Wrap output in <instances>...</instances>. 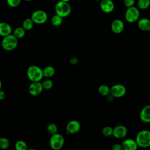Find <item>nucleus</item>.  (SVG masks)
Masks as SVG:
<instances>
[{
    "instance_id": "obj_1",
    "label": "nucleus",
    "mask_w": 150,
    "mask_h": 150,
    "mask_svg": "<svg viewBox=\"0 0 150 150\" xmlns=\"http://www.w3.org/2000/svg\"><path fill=\"white\" fill-rule=\"evenodd\" d=\"M138 147L145 148L150 146V131L142 129L139 131L135 137Z\"/></svg>"
},
{
    "instance_id": "obj_2",
    "label": "nucleus",
    "mask_w": 150,
    "mask_h": 150,
    "mask_svg": "<svg viewBox=\"0 0 150 150\" xmlns=\"http://www.w3.org/2000/svg\"><path fill=\"white\" fill-rule=\"evenodd\" d=\"M28 78L32 81H40L43 76V69L36 65L30 66L26 70Z\"/></svg>"
},
{
    "instance_id": "obj_3",
    "label": "nucleus",
    "mask_w": 150,
    "mask_h": 150,
    "mask_svg": "<svg viewBox=\"0 0 150 150\" xmlns=\"http://www.w3.org/2000/svg\"><path fill=\"white\" fill-rule=\"evenodd\" d=\"M56 14L62 17L63 18L68 16L71 11V8L68 2L59 1L55 5Z\"/></svg>"
},
{
    "instance_id": "obj_4",
    "label": "nucleus",
    "mask_w": 150,
    "mask_h": 150,
    "mask_svg": "<svg viewBox=\"0 0 150 150\" xmlns=\"http://www.w3.org/2000/svg\"><path fill=\"white\" fill-rule=\"evenodd\" d=\"M18 43V39L11 33L8 36L3 37L1 45L4 50L6 51H11L17 47Z\"/></svg>"
},
{
    "instance_id": "obj_5",
    "label": "nucleus",
    "mask_w": 150,
    "mask_h": 150,
    "mask_svg": "<svg viewBox=\"0 0 150 150\" xmlns=\"http://www.w3.org/2000/svg\"><path fill=\"white\" fill-rule=\"evenodd\" d=\"M139 16L140 12L138 8H137L135 6L127 8L124 17L126 21L128 23H134L138 21Z\"/></svg>"
},
{
    "instance_id": "obj_6",
    "label": "nucleus",
    "mask_w": 150,
    "mask_h": 150,
    "mask_svg": "<svg viewBox=\"0 0 150 150\" xmlns=\"http://www.w3.org/2000/svg\"><path fill=\"white\" fill-rule=\"evenodd\" d=\"M64 138L63 136L57 132L51 135L49 139V145L53 150H59L64 145Z\"/></svg>"
},
{
    "instance_id": "obj_7",
    "label": "nucleus",
    "mask_w": 150,
    "mask_h": 150,
    "mask_svg": "<svg viewBox=\"0 0 150 150\" xmlns=\"http://www.w3.org/2000/svg\"><path fill=\"white\" fill-rule=\"evenodd\" d=\"M30 18L35 23L42 25L47 21L48 16L47 13L45 11L38 9L33 12Z\"/></svg>"
},
{
    "instance_id": "obj_8",
    "label": "nucleus",
    "mask_w": 150,
    "mask_h": 150,
    "mask_svg": "<svg viewBox=\"0 0 150 150\" xmlns=\"http://www.w3.org/2000/svg\"><path fill=\"white\" fill-rule=\"evenodd\" d=\"M127 92L125 87L121 84H116L113 85L110 88V94L116 98H120L123 97Z\"/></svg>"
},
{
    "instance_id": "obj_9",
    "label": "nucleus",
    "mask_w": 150,
    "mask_h": 150,
    "mask_svg": "<svg viewBox=\"0 0 150 150\" xmlns=\"http://www.w3.org/2000/svg\"><path fill=\"white\" fill-rule=\"evenodd\" d=\"M43 90L42 84L40 81H32L29 85L28 91L33 96H37L40 94Z\"/></svg>"
},
{
    "instance_id": "obj_10",
    "label": "nucleus",
    "mask_w": 150,
    "mask_h": 150,
    "mask_svg": "<svg viewBox=\"0 0 150 150\" xmlns=\"http://www.w3.org/2000/svg\"><path fill=\"white\" fill-rule=\"evenodd\" d=\"M81 128L80 122L77 120H71L66 125V131L67 134H74L77 133Z\"/></svg>"
},
{
    "instance_id": "obj_11",
    "label": "nucleus",
    "mask_w": 150,
    "mask_h": 150,
    "mask_svg": "<svg viewBox=\"0 0 150 150\" xmlns=\"http://www.w3.org/2000/svg\"><path fill=\"white\" fill-rule=\"evenodd\" d=\"M127 128L123 125H118L113 128L112 136L117 139H122L127 135Z\"/></svg>"
},
{
    "instance_id": "obj_12",
    "label": "nucleus",
    "mask_w": 150,
    "mask_h": 150,
    "mask_svg": "<svg viewBox=\"0 0 150 150\" xmlns=\"http://www.w3.org/2000/svg\"><path fill=\"white\" fill-rule=\"evenodd\" d=\"M100 7L103 12L110 13L114 11L115 5L112 0H102L100 1Z\"/></svg>"
},
{
    "instance_id": "obj_13",
    "label": "nucleus",
    "mask_w": 150,
    "mask_h": 150,
    "mask_svg": "<svg viewBox=\"0 0 150 150\" xmlns=\"http://www.w3.org/2000/svg\"><path fill=\"white\" fill-rule=\"evenodd\" d=\"M124 29V22L120 19H114L111 25V29L113 33L120 34L122 33Z\"/></svg>"
},
{
    "instance_id": "obj_14",
    "label": "nucleus",
    "mask_w": 150,
    "mask_h": 150,
    "mask_svg": "<svg viewBox=\"0 0 150 150\" xmlns=\"http://www.w3.org/2000/svg\"><path fill=\"white\" fill-rule=\"evenodd\" d=\"M140 120L145 123H150V104L144 106L139 113Z\"/></svg>"
},
{
    "instance_id": "obj_15",
    "label": "nucleus",
    "mask_w": 150,
    "mask_h": 150,
    "mask_svg": "<svg viewBox=\"0 0 150 150\" xmlns=\"http://www.w3.org/2000/svg\"><path fill=\"white\" fill-rule=\"evenodd\" d=\"M121 145L122 146V149L124 150H135L138 147L135 139L134 140L130 138L124 140Z\"/></svg>"
},
{
    "instance_id": "obj_16",
    "label": "nucleus",
    "mask_w": 150,
    "mask_h": 150,
    "mask_svg": "<svg viewBox=\"0 0 150 150\" xmlns=\"http://www.w3.org/2000/svg\"><path fill=\"white\" fill-rule=\"evenodd\" d=\"M138 27L142 31L150 30V19L146 18H142L138 21Z\"/></svg>"
},
{
    "instance_id": "obj_17",
    "label": "nucleus",
    "mask_w": 150,
    "mask_h": 150,
    "mask_svg": "<svg viewBox=\"0 0 150 150\" xmlns=\"http://www.w3.org/2000/svg\"><path fill=\"white\" fill-rule=\"evenodd\" d=\"M12 29L11 26L6 22H0V36L5 37L12 33Z\"/></svg>"
},
{
    "instance_id": "obj_18",
    "label": "nucleus",
    "mask_w": 150,
    "mask_h": 150,
    "mask_svg": "<svg viewBox=\"0 0 150 150\" xmlns=\"http://www.w3.org/2000/svg\"><path fill=\"white\" fill-rule=\"evenodd\" d=\"M43 76L46 78H50L54 76L55 73V69L52 66H47L43 69Z\"/></svg>"
},
{
    "instance_id": "obj_19",
    "label": "nucleus",
    "mask_w": 150,
    "mask_h": 150,
    "mask_svg": "<svg viewBox=\"0 0 150 150\" xmlns=\"http://www.w3.org/2000/svg\"><path fill=\"white\" fill-rule=\"evenodd\" d=\"M98 91L102 96H107L110 94V88L106 84H101L98 87Z\"/></svg>"
},
{
    "instance_id": "obj_20",
    "label": "nucleus",
    "mask_w": 150,
    "mask_h": 150,
    "mask_svg": "<svg viewBox=\"0 0 150 150\" xmlns=\"http://www.w3.org/2000/svg\"><path fill=\"white\" fill-rule=\"evenodd\" d=\"M26 33V30L23 27H17L13 31V35L18 39L23 38Z\"/></svg>"
},
{
    "instance_id": "obj_21",
    "label": "nucleus",
    "mask_w": 150,
    "mask_h": 150,
    "mask_svg": "<svg viewBox=\"0 0 150 150\" xmlns=\"http://www.w3.org/2000/svg\"><path fill=\"white\" fill-rule=\"evenodd\" d=\"M63 18L57 14L53 15L51 19V23L53 26L57 27L60 26L63 23Z\"/></svg>"
},
{
    "instance_id": "obj_22",
    "label": "nucleus",
    "mask_w": 150,
    "mask_h": 150,
    "mask_svg": "<svg viewBox=\"0 0 150 150\" xmlns=\"http://www.w3.org/2000/svg\"><path fill=\"white\" fill-rule=\"evenodd\" d=\"M34 22L31 19V18H26L25 19L22 23V27L26 30H31L34 25Z\"/></svg>"
},
{
    "instance_id": "obj_23",
    "label": "nucleus",
    "mask_w": 150,
    "mask_h": 150,
    "mask_svg": "<svg viewBox=\"0 0 150 150\" xmlns=\"http://www.w3.org/2000/svg\"><path fill=\"white\" fill-rule=\"evenodd\" d=\"M137 6L139 9L145 10L150 6V0H138Z\"/></svg>"
},
{
    "instance_id": "obj_24",
    "label": "nucleus",
    "mask_w": 150,
    "mask_h": 150,
    "mask_svg": "<svg viewBox=\"0 0 150 150\" xmlns=\"http://www.w3.org/2000/svg\"><path fill=\"white\" fill-rule=\"evenodd\" d=\"M15 148L17 150H26L28 145L24 141L18 140L15 144Z\"/></svg>"
},
{
    "instance_id": "obj_25",
    "label": "nucleus",
    "mask_w": 150,
    "mask_h": 150,
    "mask_svg": "<svg viewBox=\"0 0 150 150\" xmlns=\"http://www.w3.org/2000/svg\"><path fill=\"white\" fill-rule=\"evenodd\" d=\"M42 84L43 89H45L46 90H49L51 89L53 86V83L52 80H51L49 79H46L45 80H43L42 81Z\"/></svg>"
},
{
    "instance_id": "obj_26",
    "label": "nucleus",
    "mask_w": 150,
    "mask_h": 150,
    "mask_svg": "<svg viewBox=\"0 0 150 150\" xmlns=\"http://www.w3.org/2000/svg\"><path fill=\"white\" fill-rule=\"evenodd\" d=\"M57 126L54 123H50L47 127V131L50 135H53L57 133Z\"/></svg>"
},
{
    "instance_id": "obj_27",
    "label": "nucleus",
    "mask_w": 150,
    "mask_h": 150,
    "mask_svg": "<svg viewBox=\"0 0 150 150\" xmlns=\"http://www.w3.org/2000/svg\"><path fill=\"white\" fill-rule=\"evenodd\" d=\"M10 145V142L8 139L5 137H0V148L7 149Z\"/></svg>"
},
{
    "instance_id": "obj_28",
    "label": "nucleus",
    "mask_w": 150,
    "mask_h": 150,
    "mask_svg": "<svg viewBox=\"0 0 150 150\" xmlns=\"http://www.w3.org/2000/svg\"><path fill=\"white\" fill-rule=\"evenodd\" d=\"M102 133L104 136L106 137H109L112 135L113 128L110 126H105L103 128L102 130Z\"/></svg>"
},
{
    "instance_id": "obj_29",
    "label": "nucleus",
    "mask_w": 150,
    "mask_h": 150,
    "mask_svg": "<svg viewBox=\"0 0 150 150\" xmlns=\"http://www.w3.org/2000/svg\"><path fill=\"white\" fill-rule=\"evenodd\" d=\"M22 0H6L7 4L11 8H15L19 6Z\"/></svg>"
},
{
    "instance_id": "obj_30",
    "label": "nucleus",
    "mask_w": 150,
    "mask_h": 150,
    "mask_svg": "<svg viewBox=\"0 0 150 150\" xmlns=\"http://www.w3.org/2000/svg\"><path fill=\"white\" fill-rule=\"evenodd\" d=\"M135 0H124V4L127 8L134 6Z\"/></svg>"
},
{
    "instance_id": "obj_31",
    "label": "nucleus",
    "mask_w": 150,
    "mask_h": 150,
    "mask_svg": "<svg viewBox=\"0 0 150 150\" xmlns=\"http://www.w3.org/2000/svg\"><path fill=\"white\" fill-rule=\"evenodd\" d=\"M112 150H121L122 149V145L119 143H115L112 146Z\"/></svg>"
},
{
    "instance_id": "obj_32",
    "label": "nucleus",
    "mask_w": 150,
    "mask_h": 150,
    "mask_svg": "<svg viewBox=\"0 0 150 150\" xmlns=\"http://www.w3.org/2000/svg\"><path fill=\"white\" fill-rule=\"evenodd\" d=\"M70 63H71V64L76 65V64H77L79 63V59H78V58L76 57H72V58L70 59Z\"/></svg>"
},
{
    "instance_id": "obj_33",
    "label": "nucleus",
    "mask_w": 150,
    "mask_h": 150,
    "mask_svg": "<svg viewBox=\"0 0 150 150\" xmlns=\"http://www.w3.org/2000/svg\"><path fill=\"white\" fill-rule=\"evenodd\" d=\"M6 97V94L1 89L0 90V100H3Z\"/></svg>"
},
{
    "instance_id": "obj_34",
    "label": "nucleus",
    "mask_w": 150,
    "mask_h": 150,
    "mask_svg": "<svg viewBox=\"0 0 150 150\" xmlns=\"http://www.w3.org/2000/svg\"><path fill=\"white\" fill-rule=\"evenodd\" d=\"M2 81H1V80H0V90L1 89V88H2Z\"/></svg>"
},
{
    "instance_id": "obj_35",
    "label": "nucleus",
    "mask_w": 150,
    "mask_h": 150,
    "mask_svg": "<svg viewBox=\"0 0 150 150\" xmlns=\"http://www.w3.org/2000/svg\"><path fill=\"white\" fill-rule=\"evenodd\" d=\"M59 1H64V2H69L70 0H59Z\"/></svg>"
},
{
    "instance_id": "obj_36",
    "label": "nucleus",
    "mask_w": 150,
    "mask_h": 150,
    "mask_svg": "<svg viewBox=\"0 0 150 150\" xmlns=\"http://www.w3.org/2000/svg\"><path fill=\"white\" fill-rule=\"evenodd\" d=\"M25 1H32L33 0H25Z\"/></svg>"
},
{
    "instance_id": "obj_37",
    "label": "nucleus",
    "mask_w": 150,
    "mask_h": 150,
    "mask_svg": "<svg viewBox=\"0 0 150 150\" xmlns=\"http://www.w3.org/2000/svg\"><path fill=\"white\" fill-rule=\"evenodd\" d=\"M96 1H102V0H96Z\"/></svg>"
},
{
    "instance_id": "obj_38",
    "label": "nucleus",
    "mask_w": 150,
    "mask_h": 150,
    "mask_svg": "<svg viewBox=\"0 0 150 150\" xmlns=\"http://www.w3.org/2000/svg\"><path fill=\"white\" fill-rule=\"evenodd\" d=\"M149 32H150V30H149Z\"/></svg>"
}]
</instances>
